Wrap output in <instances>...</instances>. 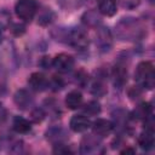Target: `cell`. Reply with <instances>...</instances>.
Returning <instances> with one entry per match:
<instances>
[{
    "label": "cell",
    "instance_id": "6",
    "mask_svg": "<svg viewBox=\"0 0 155 155\" xmlns=\"http://www.w3.org/2000/svg\"><path fill=\"white\" fill-rule=\"evenodd\" d=\"M96 36H94V42L101 53H107L111 50L113 44H114V38L113 33L109 27L107 25H99L96 28Z\"/></svg>",
    "mask_w": 155,
    "mask_h": 155
},
{
    "label": "cell",
    "instance_id": "11",
    "mask_svg": "<svg viewBox=\"0 0 155 155\" xmlns=\"http://www.w3.org/2000/svg\"><path fill=\"white\" fill-rule=\"evenodd\" d=\"M107 75L108 74L103 69H99L96 73V76L90 85V92L94 97H103L107 93Z\"/></svg>",
    "mask_w": 155,
    "mask_h": 155
},
{
    "label": "cell",
    "instance_id": "25",
    "mask_svg": "<svg viewBox=\"0 0 155 155\" xmlns=\"http://www.w3.org/2000/svg\"><path fill=\"white\" fill-rule=\"evenodd\" d=\"M57 2L64 11H75L88 2V0H57Z\"/></svg>",
    "mask_w": 155,
    "mask_h": 155
},
{
    "label": "cell",
    "instance_id": "16",
    "mask_svg": "<svg viewBox=\"0 0 155 155\" xmlns=\"http://www.w3.org/2000/svg\"><path fill=\"white\" fill-rule=\"evenodd\" d=\"M91 127H92L93 133L98 136L99 138H104L114 131L113 121L107 120V119H97L93 124H91Z\"/></svg>",
    "mask_w": 155,
    "mask_h": 155
},
{
    "label": "cell",
    "instance_id": "21",
    "mask_svg": "<svg viewBox=\"0 0 155 155\" xmlns=\"http://www.w3.org/2000/svg\"><path fill=\"white\" fill-rule=\"evenodd\" d=\"M98 11L102 16L111 17L117 11V1L116 0H97Z\"/></svg>",
    "mask_w": 155,
    "mask_h": 155
},
{
    "label": "cell",
    "instance_id": "34",
    "mask_svg": "<svg viewBox=\"0 0 155 155\" xmlns=\"http://www.w3.org/2000/svg\"><path fill=\"white\" fill-rule=\"evenodd\" d=\"M54 149H53V153L56 154H71L73 150L65 144V143H62V144H57V145H53Z\"/></svg>",
    "mask_w": 155,
    "mask_h": 155
},
{
    "label": "cell",
    "instance_id": "27",
    "mask_svg": "<svg viewBox=\"0 0 155 155\" xmlns=\"http://www.w3.org/2000/svg\"><path fill=\"white\" fill-rule=\"evenodd\" d=\"M73 80H74L75 85L80 86V87H86L88 85L90 78H88V74L85 70L80 69V70H78L73 74Z\"/></svg>",
    "mask_w": 155,
    "mask_h": 155
},
{
    "label": "cell",
    "instance_id": "9",
    "mask_svg": "<svg viewBox=\"0 0 155 155\" xmlns=\"http://www.w3.org/2000/svg\"><path fill=\"white\" fill-rule=\"evenodd\" d=\"M98 153H104L101 138L94 133L84 136L80 142V154L90 155V154H98Z\"/></svg>",
    "mask_w": 155,
    "mask_h": 155
},
{
    "label": "cell",
    "instance_id": "20",
    "mask_svg": "<svg viewBox=\"0 0 155 155\" xmlns=\"http://www.w3.org/2000/svg\"><path fill=\"white\" fill-rule=\"evenodd\" d=\"M82 93L79 90H73L65 96V105L70 110H76L82 105Z\"/></svg>",
    "mask_w": 155,
    "mask_h": 155
},
{
    "label": "cell",
    "instance_id": "35",
    "mask_svg": "<svg viewBox=\"0 0 155 155\" xmlns=\"http://www.w3.org/2000/svg\"><path fill=\"white\" fill-rule=\"evenodd\" d=\"M39 65H40L42 69H45V70L51 69V68H52V58H51V57H47V56L42 57V58L39 61Z\"/></svg>",
    "mask_w": 155,
    "mask_h": 155
},
{
    "label": "cell",
    "instance_id": "7",
    "mask_svg": "<svg viewBox=\"0 0 155 155\" xmlns=\"http://www.w3.org/2000/svg\"><path fill=\"white\" fill-rule=\"evenodd\" d=\"M113 116V124L114 130L116 128L120 134H132V127H131V114L125 109H116L111 114Z\"/></svg>",
    "mask_w": 155,
    "mask_h": 155
},
{
    "label": "cell",
    "instance_id": "26",
    "mask_svg": "<svg viewBox=\"0 0 155 155\" xmlns=\"http://www.w3.org/2000/svg\"><path fill=\"white\" fill-rule=\"evenodd\" d=\"M81 108L86 116H96L101 113V109H102L99 102H97V101H90L86 104L81 105Z\"/></svg>",
    "mask_w": 155,
    "mask_h": 155
},
{
    "label": "cell",
    "instance_id": "2",
    "mask_svg": "<svg viewBox=\"0 0 155 155\" xmlns=\"http://www.w3.org/2000/svg\"><path fill=\"white\" fill-rule=\"evenodd\" d=\"M50 34L53 40H56L58 42L67 44L79 51L86 50L90 45V39H88L86 31L79 27H73V28L56 27V28L51 29Z\"/></svg>",
    "mask_w": 155,
    "mask_h": 155
},
{
    "label": "cell",
    "instance_id": "17",
    "mask_svg": "<svg viewBox=\"0 0 155 155\" xmlns=\"http://www.w3.org/2000/svg\"><path fill=\"white\" fill-rule=\"evenodd\" d=\"M81 22L85 27L87 28H97L102 24V15L98 10H94V8H91V10H87L82 13L81 16Z\"/></svg>",
    "mask_w": 155,
    "mask_h": 155
},
{
    "label": "cell",
    "instance_id": "37",
    "mask_svg": "<svg viewBox=\"0 0 155 155\" xmlns=\"http://www.w3.org/2000/svg\"><path fill=\"white\" fill-rule=\"evenodd\" d=\"M120 153H121V154H134V153H136V150H134L133 148H126V149L121 150Z\"/></svg>",
    "mask_w": 155,
    "mask_h": 155
},
{
    "label": "cell",
    "instance_id": "23",
    "mask_svg": "<svg viewBox=\"0 0 155 155\" xmlns=\"http://www.w3.org/2000/svg\"><path fill=\"white\" fill-rule=\"evenodd\" d=\"M11 137H10V126L7 124L6 116H0V150L8 144Z\"/></svg>",
    "mask_w": 155,
    "mask_h": 155
},
{
    "label": "cell",
    "instance_id": "1",
    "mask_svg": "<svg viewBox=\"0 0 155 155\" xmlns=\"http://www.w3.org/2000/svg\"><path fill=\"white\" fill-rule=\"evenodd\" d=\"M115 36L120 41L126 42H138L143 40L148 31L145 24L136 18V17H122L116 24H115Z\"/></svg>",
    "mask_w": 155,
    "mask_h": 155
},
{
    "label": "cell",
    "instance_id": "22",
    "mask_svg": "<svg viewBox=\"0 0 155 155\" xmlns=\"http://www.w3.org/2000/svg\"><path fill=\"white\" fill-rule=\"evenodd\" d=\"M11 128L19 134H25L31 131V122L22 116H15L11 122Z\"/></svg>",
    "mask_w": 155,
    "mask_h": 155
},
{
    "label": "cell",
    "instance_id": "18",
    "mask_svg": "<svg viewBox=\"0 0 155 155\" xmlns=\"http://www.w3.org/2000/svg\"><path fill=\"white\" fill-rule=\"evenodd\" d=\"M91 121L90 119L86 116V115H74L70 121H69V127L73 132H76V133H82L85 131H87L90 127H91Z\"/></svg>",
    "mask_w": 155,
    "mask_h": 155
},
{
    "label": "cell",
    "instance_id": "19",
    "mask_svg": "<svg viewBox=\"0 0 155 155\" xmlns=\"http://www.w3.org/2000/svg\"><path fill=\"white\" fill-rule=\"evenodd\" d=\"M130 114H131L132 120H142L143 121L149 115L153 114V107L148 102H140V103H138L136 105V108L133 109V111L130 113Z\"/></svg>",
    "mask_w": 155,
    "mask_h": 155
},
{
    "label": "cell",
    "instance_id": "10",
    "mask_svg": "<svg viewBox=\"0 0 155 155\" xmlns=\"http://www.w3.org/2000/svg\"><path fill=\"white\" fill-rule=\"evenodd\" d=\"M75 65V59L71 54L59 53L52 58V68L59 73H69Z\"/></svg>",
    "mask_w": 155,
    "mask_h": 155
},
{
    "label": "cell",
    "instance_id": "33",
    "mask_svg": "<svg viewBox=\"0 0 155 155\" xmlns=\"http://www.w3.org/2000/svg\"><path fill=\"white\" fill-rule=\"evenodd\" d=\"M142 92L143 90L138 86H132L130 90H128V97L132 99V101H138L140 97H142Z\"/></svg>",
    "mask_w": 155,
    "mask_h": 155
},
{
    "label": "cell",
    "instance_id": "24",
    "mask_svg": "<svg viewBox=\"0 0 155 155\" xmlns=\"http://www.w3.org/2000/svg\"><path fill=\"white\" fill-rule=\"evenodd\" d=\"M39 12V11H38ZM54 18H56V13H54V11L52 10V8H47V7H45V8H42L40 12H39V16H38V23L40 24V25H48V24H51L53 21H54Z\"/></svg>",
    "mask_w": 155,
    "mask_h": 155
},
{
    "label": "cell",
    "instance_id": "28",
    "mask_svg": "<svg viewBox=\"0 0 155 155\" xmlns=\"http://www.w3.org/2000/svg\"><path fill=\"white\" fill-rule=\"evenodd\" d=\"M10 25H11V15L5 10H0V40L2 39L4 31Z\"/></svg>",
    "mask_w": 155,
    "mask_h": 155
},
{
    "label": "cell",
    "instance_id": "14",
    "mask_svg": "<svg viewBox=\"0 0 155 155\" xmlns=\"http://www.w3.org/2000/svg\"><path fill=\"white\" fill-rule=\"evenodd\" d=\"M45 138L52 145H57V144L65 143V140L68 139V133L62 126H51L50 128L46 130Z\"/></svg>",
    "mask_w": 155,
    "mask_h": 155
},
{
    "label": "cell",
    "instance_id": "3",
    "mask_svg": "<svg viewBox=\"0 0 155 155\" xmlns=\"http://www.w3.org/2000/svg\"><path fill=\"white\" fill-rule=\"evenodd\" d=\"M134 80L138 87L143 91H150L155 86V68L151 62L142 61L134 70Z\"/></svg>",
    "mask_w": 155,
    "mask_h": 155
},
{
    "label": "cell",
    "instance_id": "39",
    "mask_svg": "<svg viewBox=\"0 0 155 155\" xmlns=\"http://www.w3.org/2000/svg\"><path fill=\"white\" fill-rule=\"evenodd\" d=\"M149 2H150V4H153V2H154V0H149Z\"/></svg>",
    "mask_w": 155,
    "mask_h": 155
},
{
    "label": "cell",
    "instance_id": "36",
    "mask_svg": "<svg viewBox=\"0 0 155 155\" xmlns=\"http://www.w3.org/2000/svg\"><path fill=\"white\" fill-rule=\"evenodd\" d=\"M10 29H11V31H12L16 36L22 35V34L25 31V27H24L23 24H13L12 28H10Z\"/></svg>",
    "mask_w": 155,
    "mask_h": 155
},
{
    "label": "cell",
    "instance_id": "38",
    "mask_svg": "<svg viewBox=\"0 0 155 155\" xmlns=\"http://www.w3.org/2000/svg\"><path fill=\"white\" fill-rule=\"evenodd\" d=\"M1 109H2V103L0 102V111H1Z\"/></svg>",
    "mask_w": 155,
    "mask_h": 155
},
{
    "label": "cell",
    "instance_id": "13",
    "mask_svg": "<svg viewBox=\"0 0 155 155\" xmlns=\"http://www.w3.org/2000/svg\"><path fill=\"white\" fill-rule=\"evenodd\" d=\"M28 86L31 91L42 92L50 88V79L42 73H33L28 78Z\"/></svg>",
    "mask_w": 155,
    "mask_h": 155
},
{
    "label": "cell",
    "instance_id": "31",
    "mask_svg": "<svg viewBox=\"0 0 155 155\" xmlns=\"http://www.w3.org/2000/svg\"><path fill=\"white\" fill-rule=\"evenodd\" d=\"M7 90V71L0 65V94H4Z\"/></svg>",
    "mask_w": 155,
    "mask_h": 155
},
{
    "label": "cell",
    "instance_id": "32",
    "mask_svg": "<svg viewBox=\"0 0 155 155\" xmlns=\"http://www.w3.org/2000/svg\"><path fill=\"white\" fill-rule=\"evenodd\" d=\"M116 1L117 4H120L121 7L126 10H133L140 4V0H116Z\"/></svg>",
    "mask_w": 155,
    "mask_h": 155
},
{
    "label": "cell",
    "instance_id": "12",
    "mask_svg": "<svg viewBox=\"0 0 155 155\" xmlns=\"http://www.w3.org/2000/svg\"><path fill=\"white\" fill-rule=\"evenodd\" d=\"M13 103L21 110H29L34 107V97L28 90L21 88V90H17L15 92Z\"/></svg>",
    "mask_w": 155,
    "mask_h": 155
},
{
    "label": "cell",
    "instance_id": "29",
    "mask_svg": "<svg viewBox=\"0 0 155 155\" xmlns=\"http://www.w3.org/2000/svg\"><path fill=\"white\" fill-rule=\"evenodd\" d=\"M30 117L31 121L35 124L41 122L45 117H46V111L42 107H38V108H31V113H30Z\"/></svg>",
    "mask_w": 155,
    "mask_h": 155
},
{
    "label": "cell",
    "instance_id": "4",
    "mask_svg": "<svg viewBox=\"0 0 155 155\" xmlns=\"http://www.w3.org/2000/svg\"><path fill=\"white\" fill-rule=\"evenodd\" d=\"M39 11L38 0H17L15 4L16 16L24 23L31 22Z\"/></svg>",
    "mask_w": 155,
    "mask_h": 155
},
{
    "label": "cell",
    "instance_id": "30",
    "mask_svg": "<svg viewBox=\"0 0 155 155\" xmlns=\"http://www.w3.org/2000/svg\"><path fill=\"white\" fill-rule=\"evenodd\" d=\"M64 86H65V81H64L63 78L54 75L50 79V88L48 90H52V91L57 92V91H61Z\"/></svg>",
    "mask_w": 155,
    "mask_h": 155
},
{
    "label": "cell",
    "instance_id": "15",
    "mask_svg": "<svg viewBox=\"0 0 155 155\" xmlns=\"http://www.w3.org/2000/svg\"><path fill=\"white\" fill-rule=\"evenodd\" d=\"M138 145L144 151H150L155 145V128L143 127L142 133L138 136Z\"/></svg>",
    "mask_w": 155,
    "mask_h": 155
},
{
    "label": "cell",
    "instance_id": "5",
    "mask_svg": "<svg viewBox=\"0 0 155 155\" xmlns=\"http://www.w3.org/2000/svg\"><path fill=\"white\" fill-rule=\"evenodd\" d=\"M0 65L5 69H15L17 67V56L15 46L11 41L0 40Z\"/></svg>",
    "mask_w": 155,
    "mask_h": 155
},
{
    "label": "cell",
    "instance_id": "8",
    "mask_svg": "<svg viewBox=\"0 0 155 155\" xmlns=\"http://www.w3.org/2000/svg\"><path fill=\"white\" fill-rule=\"evenodd\" d=\"M126 57H120L116 63L114 64L111 69V78H113V84L117 90H121L125 87L127 84V78H128V68L126 63Z\"/></svg>",
    "mask_w": 155,
    "mask_h": 155
}]
</instances>
